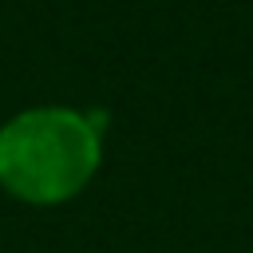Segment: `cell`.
<instances>
[{
  "label": "cell",
  "instance_id": "1",
  "mask_svg": "<svg viewBox=\"0 0 253 253\" xmlns=\"http://www.w3.org/2000/svg\"><path fill=\"white\" fill-rule=\"evenodd\" d=\"M99 126L103 115L63 107L16 115L0 130V186L40 206L79 194L99 166Z\"/></svg>",
  "mask_w": 253,
  "mask_h": 253
}]
</instances>
